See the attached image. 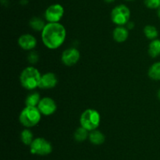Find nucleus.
<instances>
[{
    "label": "nucleus",
    "mask_w": 160,
    "mask_h": 160,
    "mask_svg": "<svg viewBox=\"0 0 160 160\" xmlns=\"http://www.w3.org/2000/svg\"><path fill=\"white\" fill-rule=\"evenodd\" d=\"M67 30L59 23H47L41 32L42 41L45 47L49 50L59 48L65 42Z\"/></svg>",
    "instance_id": "1"
},
{
    "label": "nucleus",
    "mask_w": 160,
    "mask_h": 160,
    "mask_svg": "<svg viewBox=\"0 0 160 160\" xmlns=\"http://www.w3.org/2000/svg\"><path fill=\"white\" fill-rule=\"evenodd\" d=\"M40 72L33 66L25 67L20 75V82L21 86L28 90H33L38 87L40 82Z\"/></svg>",
    "instance_id": "2"
},
{
    "label": "nucleus",
    "mask_w": 160,
    "mask_h": 160,
    "mask_svg": "<svg viewBox=\"0 0 160 160\" xmlns=\"http://www.w3.org/2000/svg\"><path fill=\"white\" fill-rule=\"evenodd\" d=\"M42 115L38 107L25 106L20 111L19 121L20 124L26 128H31L39 123Z\"/></svg>",
    "instance_id": "3"
},
{
    "label": "nucleus",
    "mask_w": 160,
    "mask_h": 160,
    "mask_svg": "<svg viewBox=\"0 0 160 160\" xmlns=\"http://www.w3.org/2000/svg\"><path fill=\"white\" fill-rule=\"evenodd\" d=\"M101 122V115L97 110L94 108H88L84 110L80 117L81 126L86 129L88 131L97 130Z\"/></svg>",
    "instance_id": "4"
},
{
    "label": "nucleus",
    "mask_w": 160,
    "mask_h": 160,
    "mask_svg": "<svg viewBox=\"0 0 160 160\" xmlns=\"http://www.w3.org/2000/svg\"><path fill=\"white\" fill-rule=\"evenodd\" d=\"M131 10L124 4H120L115 6L111 11V20L117 26H125L130 21Z\"/></svg>",
    "instance_id": "5"
},
{
    "label": "nucleus",
    "mask_w": 160,
    "mask_h": 160,
    "mask_svg": "<svg viewBox=\"0 0 160 160\" xmlns=\"http://www.w3.org/2000/svg\"><path fill=\"white\" fill-rule=\"evenodd\" d=\"M30 147V152L32 155L39 156H46L52 152V145L45 138H34Z\"/></svg>",
    "instance_id": "6"
},
{
    "label": "nucleus",
    "mask_w": 160,
    "mask_h": 160,
    "mask_svg": "<svg viewBox=\"0 0 160 160\" xmlns=\"http://www.w3.org/2000/svg\"><path fill=\"white\" fill-rule=\"evenodd\" d=\"M64 15V8L59 3H54L47 7L45 11V19L48 23H59Z\"/></svg>",
    "instance_id": "7"
},
{
    "label": "nucleus",
    "mask_w": 160,
    "mask_h": 160,
    "mask_svg": "<svg viewBox=\"0 0 160 160\" xmlns=\"http://www.w3.org/2000/svg\"><path fill=\"white\" fill-rule=\"evenodd\" d=\"M81 58V53L78 49L74 47L66 49L62 53L61 56V61L62 63L66 66L71 67L75 65L79 61Z\"/></svg>",
    "instance_id": "8"
},
{
    "label": "nucleus",
    "mask_w": 160,
    "mask_h": 160,
    "mask_svg": "<svg viewBox=\"0 0 160 160\" xmlns=\"http://www.w3.org/2000/svg\"><path fill=\"white\" fill-rule=\"evenodd\" d=\"M37 107L40 111L41 114L45 116L52 115L56 112V109H57L56 101L49 97H45L41 98Z\"/></svg>",
    "instance_id": "9"
},
{
    "label": "nucleus",
    "mask_w": 160,
    "mask_h": 160,
    "mask_svg": "<svg viewBox=\"0 0 160 160\" xmlns=\"http://www.w3.org/2000/svg\"><path fill=\"white\" fill-rule=\"evenodd\" d=\"M17 42H18L19 46L27 51H32L38 43L36 38L31 34L21 35L19 37Z\"/></svg>",
    "instance_id": "10"
},
{
    "label": "nucleus",
    "mask_w": 160,
    "mask_h": 160,
    "mask_svg": "<svg viewBox=\"0 0 160 160\" xmlns=\"http://www.w3.org/2000/svg\"><path fill=\"white\" fill-rule=\"evenodd\" d=\"M58 83V78L56 74L53 72H46L42 75L38 88L43 89H49L56 87Z\"/></svg>",
    "instance_id": "11"
},
{
    "label": "nucleus",
    "mask_w": 160,
    "mask_h": 160,
    "mask_svg": "<svg viewBox=\"0 0 160 160\" xmlns=\"http://www.w3.org/2000/svg\"><path fill=\"white\" fill-rule=\"evenodd\" d=\"M129 36V31L127 27L117 26L112 31V38L114 40L119 43H122L127 41Z\"/></svg>",
    "instance_id": "12"
},
{
    "label": "nucleus",
    "mask_w": 160,
    "mask_h": 160,
    "mask_svg": "<svg viewBox=\"0 0 160 160\" xmlns=\"http://www.w3.org/2000/svg\"><path fill=\"white\" fill-rule=\"evenodd\" d=\"M88 139L94 145H101L106 141V136L100 130H95L89 133Z\"/></svg>",
    "instance_id": "13"
},
{
    "label": "nucleus",
    "mask_w": 160,
    "mask_h": 160,
    "mask_svg": "<svg viewBox=\"0 0 160 160\" xmlns=\"http://www.w3.org/2000/svg\"><path fill=\"white\" fill-rule=\"evenodd\" d=\"M148 53L151 57L156 58L160 56V39H156L152 40L148 45Z\"/></svg>",
    "instance_id": "14"
},
{
    "label": "nucleus",
    "mask_w": 160,
    "mask_h": 160,
    "mask_svg": "<svg viewBox=\"0 0 160 160\" xmlns=\"http://www.w3.org/2000/svg\"><path fill=\"white\" fill-rule=\"evenodd\" d=\"M148 75L151 79L160 81V61L154 63L150 66L148 71Z\"/></svg>",
    "instance_id": "15"
},
{
    "label": "nucleus",
    "mask_w": 160,
    "mask_h": 160,
    "mask_svg": "<svg viewBox=\"0 0 160 160\" xmlns=\"http://www.w3.org/2000/svg\"><path fill=\"white\" fill-rule=\"evenodd\" d=\"M45 24L43 19L40 18V17H34L30 20L29 25L34 31H41L42 32L43 28H45Z\"/></svg>",
    "instance_id": "16"
},
{
    "label": "nucleus",
    "mask_w": 160,
    "mask_h": 160,
    "mask_svg": "<svg viewBox=\"0 0 160 160\" xmlns=\"http://www.w3.org/2000/svg\"><path fill=\"white\" fill-rule=\"evenodd\" d=\"M34 135L29 128H26L20 133V140L22 143L27 146H30L34 141Z\"/></svg>",
    "instance_id": "17"
},
{
    "label": "nucleus",
    "mask_w": 160,
    "mask_h": 160,
    "mask_svg": "<svg viewBox=\"0 0 160 160\" xmlns=\"http://www.w3.org/2000/svg\"><path fill=\"white\" fill-rule=\"evenodd\" d=\"M144 34H145V37L147 39H150V40H154V39H157L158 35H159V31L158 29L153 25H146L144 28Z\"/></svg>",
    "instance_id": "18"
},
{
    "label": "nucleus",
    "mask_w": 160,
    "mask_h": 160,
    "mask_svg": "<svg viewBox=\"0 0 160 160\" xmlns=\"http://www.w3.org/2000/svg\"><path fill=\"white\" fill-rule=\"evenodd\" d=\"M88 136L89 131H88L86 129L83 128L82 126L77 129L73 133V138L78 142H83L88 138Z\"/></svg>",
    "instance_id": "19"
},
{
    "label": "nucleus",
    "mask_w": 160,
    "mask_h": 160,
    "mask_svg": "<svg viewBox=\"0 0 160 160\" xmlns=\"http://www.w3.org/2000/svg\"><path fill=\"white\" fill-rule=\"evenodd\" d=\"M41 100L40 94L37 92L31 93L25 99V104L26 106L37 107Z\"/></svg>",
    "instance_id": "20"
},
{
    "label": "nucleus",
    "mask_w": 160,
    "mask_h": 160,
    "mask_svg": "<svg viewBox=\"0 0 160 160\" xmlns=\"http://www.w3.org/2000/svg\"><path fill=\"white\" fill-rule=\"evenodd\" d=\"M144 4L151 9H158L160 7V0H144Z\"/></svg>",
    "instance_id": "21"
},
{
    "label": "nucleus",
    "mask_w": 160,
    "mask_h": 160,
    "mask_svg": "<svg viewBox=\"0 0 160 160\" xmlns=\"http://www.w3.org/2000/svg\"><path fill=\"white\" fill-rule=\"evenodd\" d=\"M28 61H29L31 64H36V63L38 61V59H39L38 54L36 52L31 51V53H29V55H28Z\"/></svg>",
    "instance_id": "22"
},
{
    "label": "nucleus",
    "mask_w": 160,
    "mask_h": 160,
    "mask_svg": "<svg viewBox=\"0 0 160 160\" xmlns=\"http://www.w3.org/2000/svg\"><path fill=\"white\" fill-rule=\"evenodd\" d=\"M126 26H127V28H128V30H129V29H133V28H134V22L129 21L128 24H127Z\"/></svg>",
    "instance_id": "23"
},
{
    "label": "nucleus",
    "mask_w": 160,
    "mask_h": 160,
    "mask_svg": "<svg viewBox=\"0 0 160 160\" xmlns=\"http://www.w3.org/2000/svg\"><path fill=\"white\" fill-rule=\"evenodd\" d=\"M103 1L106 3H113L115 0H103Z\"/></svg>",
    "instance_id": "24"
},
{
    "label": "nucleus",
    "mask_w": 160,
    "mask_h": 160,
    "mask_svg": "<svg viewBox=\"0 0 160 160\" xmlns=\"http://www.w3.org/2000/svg\"><path fill=\"white\" fill-rule=\"evenodd\" d=\"M157 97H158V99L160 100V89L158 90V92H157Z\"/></svg>",
    "instance_id": "25"
},
{
    "label": "nucleus",
    "mask_w": 160,
    "mask_h": 160,
    "mask_svg": "<svg viewBox=\"0 0 160 160\" xmlns=\"http://www.w3.org/2000/svg\"><path fill=\"white\" fill-rule=\"evenodd\" d=\"M157 14L158 16H159V17L160 18V7L158 9V11H157Z\"/></svg>",
    "instance_id": "26"
},
{
    "label": "nucleus",
    "mask_w": 160,
    "mask_h": 160,
    "mask_svg": "<svg viewBox=\"0 0 160 160\" xmlns=\"http://www.w3.org/2000/svg\"><path fill=\"white\" fill-rule=\"evenodd\" d=\"M125 1H128V2H131V1H134V0H125Z\"/></svg>",
    "instance_id": "27"
}]
</instances>
